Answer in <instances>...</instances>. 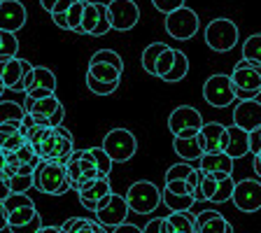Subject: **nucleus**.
<instances>
[{
	"label": "nucleus",
	"mask_w": 261,
	"mask_h": 233,
	"mask_svg": "<svg viewBox=\"0 0 261 233\" xmlns=\"http://www.w3.org/2000/svg\"><path fill=\"white\" fill-rule=\"evenodd\" d=\"M173 149H175V154H177L182 161H196V163H198V159L205 154L203 142H201V138H198V136H194V138H179V136H175Z\"/></svg>",
	"instance_id": "nucleus-19"
},
{
	"label": "nucleus",
	"mask_w": 261,
	"mask_h": 233,
	"mask_svg": "<svg viewBox=\"0 0 261 233\" xmlns=\"http://www.w3.org/2000/svg\"><path fill=\"white\" fill-rule=\"evenodd\" d=\"M254 173L259 175V179H261V152L254 154Z\"/></svg>",
	"instance_id": "nucleus-58"
},
{
	"label": "nucleus",
	"mask_w": 261,
	"mask_h": 233,
	"mask_svg": "<svg viewBox=\"0 0 261 233\" xmlns=\"http://www.w3.org/2000/svg\"><path fill=\"white\" fill-rule=\"evenodd\" d=\"M10 194H12V189H10V182H7L3 175H0V201L5 203L7 198H10Z\"/></svg>",
	"instance_id": "nucleus-54"
},
{
	"label": "nucleus",
	"mask_w": 261,
	"mask_h": 233,
	"mask_svg": "<svg viewBox=\"0 0 261 233\" xmlns=\"http://www.w3.org/2000/svg\"><path fill=\"white\" fill-rule=\"evenodd\" d=\"M201 28L198 21V14H196L191 7H179V10L166 14V33H168L173 40H191Z\"/></svg>",
	"instance_id": "nucleus-6"
},
{
	"label": "nucleus",
	"mask_w": 261,
	"mask_h": 233,
	"mask_svg": "<svg viewBox=\"0 0 261 233\" xmlns=\"http://www.w3.org/2000/svg\"><path fill=\"white\" fill-rule=\"evenodd\" d=\"M35 168H38L35 163H21L16 173H19V175H33V173H35Z\"/></svg>",
	"instance_id": "nucleus-55"
},
{
	"label": "nucleus",
	"mask_w": 261,
	"mask_h": 233,
	"mask_svg": "<svg viewBox=\"0 0 261 233\" xmlns=\"http://www.w3.org/2000/svg\"><path fill=\"white\" fill-rule=\"evenodd\" d=\"M161 203L168 208L170 212H187L194 208V203H198L194 198V194H175V191H168L166 187L161 189Z\"/></svg>",
	"instance_id": "nucleus-21"
},
{
	"label": "nucleus",
	"mask_w": 261,
	"mask_h": 233,
	"mask_svg": "<svg viewBox=\"0 0 261 233\" xmlns=\"http://www.w3.org/2000/svg\"><path fill=\"white\" fill-rule=\"evenodd\" d=\"M233 157H228L226 152H212L203 154L198 159V168L205 173H222V175H233Z\"/></svg>",
	"instance_id": "nucleus-16"
},
{
	"label": "nucleus",
	"mask_w": 261,
	"mask_h": 233,
	"mask_svg": "<svg viewBox=\"0 0 261 233\" xmlns=\"http://www.w3.org/2000/svg\"><path fill=\"white\" fill-rule=\"evenodd\" d=\"M226 233H233V226H231V224H228V228H226Z\"/></svg>",
	"instance_id": "nucleus-62"
},
{
	"label": "nucleus",
	"mask_w": 261,
	"mask_h": 233,
	"mask_svg": "<svg viewBox=\"0 0 261 233\" xmlns=\"http://www.w3.org/2000/svg\"><path fill=\"white\" fill-rule=\"evenodd\" d=\"M191 173H194V166H191L189 161L173 163V166L166 170V182H173V179H189Z\"/></svg>",
	"instance_id": "nucleus-39"
},
{
	"label": "nucleus",
	"mask_w": 261,
	"mask_h": 233,
	"mask_svg": "<svg viewBox=\"0 0 261 233\" xmlns=\"http://www.w3.org/2000/svg\"><path fill=\"white\" fill-rule=\"evenodd\" d=\"M33 87L49 89V91L56 93V75L49 70L47 65H35V68H33V84H31V89Z\"/></svg>",
	"instance_id": "nucleus-28"
},
{
	"label": "nucleus",
	"mask_w": 261,
	"mask_h": 233,
	"mask_svg": "<svg viewBox=\"0 0 261 233\" xmlns=\"http://www.w3.org/2000/svg\"><path fill=\"white\" fill-rule=\"evenodd\" d=\"M108 16L112 31L128 33L140 21V7L136 0H110L108 3Z\"/></svg>",
	"instance_id": "nucleus-11"
},
{
	"label": "nucleus",
	"mask_w": 261,
	"mask_h": 233,
	"mask_svg": "<svg viewBox=\"0 0 261 233\" xmlns=\"http://www.w3.org/2000/svg\"><path fill=\"white\" fill-rule=\"evenodd\" d=\"M152 5L156 7L161 14H170V12L179 10V7H185L187 0H152Z\"/></svg>",
	"instance_id": "nucleus-44"
},
{
	"label": "nucleus",
	"mask_w": 261,
	"mask_h": 233,
	"mask_svg": "<svg viewBox=\"0 0 261 233\" xmlns=\"http://www.w3.org/2000/svg\"><path fill=\"white\" fill-rule=\"evenodd\" d=\"M26 7L21 0H3L0 3V31L19 33L26 26Z\"/></svg>",
	"instance_id": "nucleus-13"
},
{
	"label": "nucleus",
	"mask_w": 261,
	"mask_h": 233,
	"mask_svg": "<svg viewBox=\"0 0 261 233\" xmlns=\"http://www.w3.org/2000/svg\"><path fill=\"white\" fill-rule=\"evenodd\" d=\"M33 182H35V189L47 196H63L65 191L72 189L70 179H68V170H65V163L49 161V159H42L38 163V168L33 173Z\"/></svg>",
	"instance_id": "nucleus-1"
},
{
	"label": "nucleus",
	"mask_w": 261,
	"mask_h": 233,
	"mask_svg": "<svg viewBox=\"0 0 261 233\" xmlns=\"http://www.w3.org/2000/svg\"><path fill=\"white\" fill-rule=\"evenodd\" d=\"M98 21H100V3H89L84 7V16H82V31L80 35H91L96 31Z\"/></svg>",
	"instance_id": "nucleus-27"
},
{
	"label": "nucleus",
	"mask_w": 261,
	"mask_h": 233,
	"mask_svg": "<svg viewBox=\"0 0 261 233\" xmlns=\"http://www.w3.org/2000/svg\"><path fill=\"white\" fill-rule=\"evenodd\" d=\"M35 215H38V208H35V203H28V205L14 208V210H10V226H21V224L31 222Z\"/></svg>",
	"instance_id": "nucleus-33"
},
{
	"label": "nucleus",
	"mask_w": 261,
	"mask_h": 233,
	"mask_svg": "<svg viewBox=\"0 0 261 233\" xmlns=\"http://www.w3.org/2000/svg\"><path fill=\"white\" fill-rule=\"evenodd\" d=\"M87 72L100 82H121V70H117L110 63H89Z\"/></svg>",
	"instance_id": "nucleus-29"
},
{
	"label": "nucleus",
	"mask_w": 261,
	"mask_h": 233,
	"mask_svg": "<svg viewBox=\"0 0 261 233\" xmlns=\"http://www.w3.org/2000/svg\"><path fill=\"white\" fill-rule=\"evenodd\" d=\"M203 98L205 103L212 105V108H228L233 103L236 98V87H233V80L231 75H210L203 84Z\"/></svg>",
	"instance_id": "nucleus-7"
},
{
	"label": "nucleus",
	"mask_w": 261,
	"mask_h": 233,
	"mask_svg": "<svg viewBox=\"0 0 261 233\" xmlns=\"http://www.w3.org/2000/svg\"><path fill=\"white\" fill-rule=\"evenodd\" d=\"M56 3H59V0H40V5H42V10H44V12H49V14H51V10H54Z\"/></svg>",
	"instance_id": "nucleus-57"
},
{
	"label": "nucleus",
	"mask_w": 261,
	"mask_h": 233,
	"mask_svg": "<svg viewBox=\"0 0 261 233\" xmlns=\"http://www.w3.org/2000/svg\"><path fill=\"white\" fill-rule=\"evenodd\" d=\"M63 233H108V226L98 222V219H84V217H70L65 219L61 226Z\"/></svg>",
	"instance_id": "nucleus-22"
},
{
	"label": "nucleus",
	"mask_w": 261,
	"mask_h": 233,
	"mask_svg": "<svg viewBox=\"0 0 261 233\" xmlns=\"http://www.w3.org/2000/svg\"><path fill=\"white\" fill-rule=\"evenodd\" d=\"M72 3H75V0H59L54 5V10H51V14H65V12L72 7Z\"/></svg>",
	"instance_id": "nucleus-53"
},
{
	"label": "nucleus",
	"mask_w": 261,
	"mask_h": 233,
	"mask_svg": "<svg viewBox=\"0 0 261 233\" xmlns=\"http://www.w3.org/2000/svg\"><path fill=\"white\" fill-rule=\"evenodd\" d=\"M250 152L259 154L261 152V128L250 131Z\"/></svg>",
	"instance_id": "nucleus-47"
},
{
	"label": "nucleus",
	"mask_w": 261,
	"mask_h": 233,
	"mask_svg": "<svg viewBox=\"0 0 261 233\" xmlns=\"http://www.w3.org/2000/svg\"><path fill=\"white\" fill-rule=\"evenodd\" d=\"M38 233H63V231H61V226H42Z\"/></svg>",
	"instance_id": "nucleus-59"
},
{
	"label": "nucleus",
	"mask_w": 261,
	"mask_h": 233,
	"mask_svg": "<svg viewBox=\"0 0 261 233\" xmlns=\"http://www.w3.org/2000/svg\"><path fill=\"white\" fill-rule=\"evenodd\" d=\"M231 201L240 212L261 210V179H240V182H236Z\"/></svg>",
	"instance_id": "nucleus-12"
},
{
	"label": "nucleus",
	"mask_w": 261,
	"mask_h": 233,
	"mask_svg": "<svg viewBox=\"0 0 261 233\" xmlns=\"http://www.w3.org/2000/svg\"><path fill=\"white\" fill-rule=\"evenodd\" d=\"M89 63H110V65H114L117 70L124 72V61H121V56L117 54V51H112V49H98Z\"/></svg>",
	"instance_id": "nucleus-37"
},
{
	"label": "nucleus",
	"mask_w": 261,
	"mask_h": 233,
	"mask_svg": "<svg viewBox=\"0 0 261 233\" xmlns=\"http://www.w3.org/2000/svg\"><path fill=\"white\" fill-rule=\"evenodd\" d=\"M126 201H128L130 212H136V215H149V212H154L161 205V189H159L154 182L140 179V182H133V185L128 187Z\"/></svg>",
	"instance_id": "nucleus-4"
},
{
	"label": "nucleus",
	"mask_w": 261,
	"mask_h": 233,
	"mask_svg": "<svg viewBox=\"0 0 261 233\" xmlns=\"http://www.w3.org/2000/svg\"><path fill=\"white\" fill-rule=\"evenodd\" d=\"M219 177V187L217 191H215V196H212L210 203H217V205H222V203L231 201V196H233V189H236V182L231 175H222V173H215Z\"/></svg>",
	"instance_id": "nucleus-31"
},
{
	"label": "nucleus",
	"mask_w": 261,
	"mask_h": 233,
	"mask_svg": "<svg viewBox=\"0 0 261 233\" xmlns=\"http://www.w3.org/2000/svg\"><path fill=\"white\" fill-rule=\"evenodd\" d=\"M226 154L233 159H243L250 154V131L240 128V126H228V145Z\"/></svg>",
	"instance_id": "nucleus-18"
},
{
	"label": "nucleus",
	"mask_w": 261,
	"mask_h": 233,
	"mask_svg": "<svg viewBox=\"0 0 261 233\" xmlns=\"http://www.w3.org/2000/svg\"><path fill=\"white\" fill-rule=\"evenodd\" d=\"M35 182H33V175H19L10 177V189L12 194H28V189H33Z\"/></svg>",
	"instance_id": "nucleus-41"
},
{
	"label": "nucleus",
	"mask_w": 261,
	"mask_h": 233,
	"mask_svg": "<svg viewBox=\"0 0 261 233\" xmlns=\"http://www.w3.org/2000/svg\"><path fill=\"white\" fill-rule=\"evenodd\" d=\"M243 59L261 63V33H254L243 42Z\"/></svg>",
	"instance_id": "nucleus-34"
},
{
	"label": "nucleus",
	"mask_w": 261,
	"mask_h": 233,
	"mask_svg": "<svg viewBox=\"0 0 261 233\" xmlns=\"http://www.w3.org/2000/svg\"><path fill=\"white\" fill-rule=\"evenodd\" d=\"M63 119H65V108L61 105V108L56 110V114H51V117H49V126H51V128H54V126H61V124H63Z\"/></svg>",
	"instance_id": "nucleus-51"
},
{
	"label": "nucleus",
	"mask_w": 261,
	"mask_h": 233,
	"mask_svg": "<svg viewBox=\"0 0 261 233\" xmlns=\"http://www.w3.org/2000/svg\"><path fill=\"white\" fill-rule=\"evenodd\" d=\"M26 108L14 100H0V124H5V121H23L26 117Z\"/></svg>",
	"instance_id": "nucleus-30"
},
{
	"label": "nucleus",
	"mask_w": 261,
	"mask_h": 233,
	"mask_svg": "<svg viewBox=\"0 0 261 233\" xmlns=\"http://www.w3.org/2000/svg\"><path fill=\"white\" fill-rule=\"evenodd\" d=\"M51 21H54V26H59L61 31H70V23H68V14H51Z\"/></svg>",
	"instance_id": "nucleus-50"
},
{
	"label": "nucleus",
	"mask_w": 261,
	"mask_h": 233,
	"mask_svg": "<svg viewBox=\"0 0 261 233\" xmlns=\"http://www.w3.org/2000/svg\"><path fill=\"white\" fill-rule=\"evenodd\" d=\"M112 233H145V231H142L140 226H136V224L124 222V224H119V226H114Z\"/></svg>",
	"instance_id": "nucleus-49"
},
{
	"label": "nucleus",
	"mask_w": 261,
	"mask_h": 233,
	"mask_svg": "<svg viewBox=\"0 0 261 233\" xmlns=\"http://www.w3.org/2000/svg\"><path fill=\"white\" fill-rule=\"evenodd\" d=\"M187 72H189V59H187L185 51L175 49V63H173V68H170V70L163 75V82H168V84H175V82L185 80Z\"/></svg>",
	"instance_id": "nucleus-24"
},
{
	"label": "nucleus",
	"mask_w": 261,
	"mask_h": 233,
	"mask_svg": "<svg viewBox=\"0 0 261 233\" xmlns=\"http://www.w3.org/2000/svg\"><path fill=\"white\" fill-rule=\"evenodd\" d=\"M228 222L217 210H203L196 215V233H226Z\"/></svg>",
	"instance_id": "nucleus-20"
},
{
	"label": "nucleus",
	"mask_w": 261,
	"mask_h": 233,
	"mask_svg": "<svg viewBox=\"0 0 261 233\" xmlns=\"http://www.w3.org/2000/svg\"><path fill=\"white\" fill-rule=\"evenodd\" d=\"M198 138H201V142H203V149H205V154L226 152V145H228V126L219 124V121H207V124H203V128L198 131Z\"/></svg>",
	"instance_id": "nucleus-14"
},
{
	"label": "nucleus",
	"mask_w": 261,
	"mask_h": 233,
	"mask_svg": "<svg viewBox=\"0 0 261 233\" xmlns=\"http://www.w3.org/2000/svg\"><path fill=\"white\" fill-rule=\"evenodd\" d=\"M54 91H49V89H38V87H33L26 91V100H38V98H47L51 96Z\"/></svg>",
	"instance_id": "nucleus-48"
},
{
	"label": "nucleus",
	"mask_w": 261,
	"mask_h": 233,
	"mask_svg": "<svg viewBox=\"0 0 261 233\" xmlns=\"http://www.w3.org/2000/svg\"><path fill=\"white\" fill-rule=\"evenodd\" d=\"M33 68H35V65L26 59H16L14 56V59L7 61L5 68H3V72H0L3 84H5L7 91H14V93L23 91L26 93L33 84Z\"/></svg>",
	"instance_id": "nucleus-10"
},
{
	"label": "nucleus",
	"mask_w": 261,
	"mask_h": 233,
	"mask_svg": "<svg viewBox=\"0 0 261 233\" xmlns=\"http://www.w3.org/2000/svg\"><path fill=\"white\" fill-rule=\"evenodd\" d=\"M23 108H26V112H31V114H42V117H51V114H56V110L61 108V100L56 98V93H51V96H47V98H38V100H26V103H23Z\"/></svg>",
	"instance_id": "nucleus-23"
},
{
	"label": "nucleus",
	"mask_w": 261,
	"mask_h": 233,
	"mask_svg": "<svg viewBox=\"0 0 261 233\" xmlns=\"http://www.w3.org/2000/svg\"><path fill=\"white\" fill-rule=\"evenodd\" d=\"M84 7H87V0H75L72 7L65 14H68V23H70V31L72 33H80L82 31V16H84Z\"/></svg>",
	"instance_id": "nucleus-38"
},
{
	"label": "nucleus",
	"mask_w": 261,
	"mask_h": 233,
	"mask_svg": "<svg viewBox=\"0 0 261 233\" xmlns=\"http://www.w3.org/2000/svg\"><path fill=\"white\" fill-rule=\"evenodd\" d=\"M233 124L245 131L261 128V103L254 98H243L233 108Z\"/></svg>",
	"instance_id": "nucleus-15"
},
{
	"label": "nucleus",
	"mask_w": 261,
	"mask_h": 233,
	"mask_svg": "<svg viewBox=\"0 0 261 233\" xmlns=\"http://www.w3.org/2000/svg\"><path fill=\"white\" fill-rule=\"evenodd\" d=\"M0 49H3V35H0Z\"/></svg>",
	"instance_id": "nucleus-63"
},
{
	"label": "nucleus",
	"mask_w": 261,
	"mask_h": 233,
	"mask_svg": "<svg viewBox=\"0 0 261 233\" xmlns=\"http://www.w3.org/2000/svg\"><path fill=\"white\" fill-rule=\"evenodd\" d=\"M0 35H3V49H0V61L14 59L16 51H19V40H16V33L0 31Z\"/></svg>",
	"instance_id": "nucleus-36"
},
{
	"label": "nucleus",
	"mask_w": 261,
	"mask_h": 233,
	"mask_svg": "<svg viewBox=\"0 0 261 233\" xmlns=\"http://www.w3.org/2000/svg\"><path fill=\"white\" fill-rule=\"evenodd\" d=\"M0 3H3V0H0Z\"/></svg>",
	"instance_id": "nucleus-64"
},
{
	"label": "nucleus",
	"mask_w": 261,
	"mask_h": 233,
	"mask_svg": "<svg viewBox=\"0 0 261 233\" xmlns=\"http://www.w3.org/2000/svg\"><path fill=\"white\" fill-rule=\"evenodd\" d=\"M5 168H7V159H5V152L0 149V173H3Z\"/></svg>",
	"instance_id": "nucleus-60"
},
{
	"label": "nucleus",
	"mask_w": 261,
	"mask_h": 233,
	"mask_svg": "<svg viewBox=\"0 0 261 233\" xmlns=\"http://www.w3.org/2000/svg\"><path fill=\"white\" fill-rule=\"evenodd\" d=\"M231 80H233V87H236V96L240 100L243 98H254L256 93H261V63L240 59L233 65Z\"/></svg>",
	"instance_id": "nucleus-2"
},
{
	"label": "nucleus",
	"mask_w": 261,
	"mask_h": 233,
	"mask_svg": "<svg viewBox=\"0 0 261 233\" xmlns=\"http://www.w3.org/2000/svg\"><path fill=\"white\" fill-rule=\"evenodd\" d=\"M5 228H10V212H7L5 203L0 201V231H5Z\"/></svg>",
	"instance_id": "nucleus-52"
},
{
	"label": "nucleus",
	"mask_w": 261,
	"mask_h": 233,
	"mask_svg": "<svg viewBox=\"0 0 261 233\" xmlns=\"http://www.w3.org/2000/svg\"><path fill=\"white\" fill-rule=\"evenodd\" d=\"M28 203H35L28 194H10V198L5 201V208H7V212H10L19 205H28Z\"/></svg>",
	"instance_id": "nucleus-45"
},
{
	"label": "nucleus",
	"mask_w": 261,
	"mask_h": 233,
	"mask_svg": "<svg viewBox=\"0 0 261 233\" xmlns=\"http://www.w3.org/2000/svg\"><path fill=\"white\" fill-rule=\"evenodd\" d=\"M173 63H175V49L173 47H166L161 51V56H159V61H156V77H161V80H163V75L173 68Z\"/></svg>",
	"instance_id": "nucleus-42"
},
{
	"label": "nucleus",
	"mask_w": 261,
	"mask_h": 233,
	"mask_svg": "<svg viewBox=\"0 0 261 233\" xmlns=\"http://www.w3.org/2000/svg\"><path fill=\"white\" fill-rule=\"evenodd\" d=\"M7 89H5V84H3V82H0V98H3V93H5Z\"/></svg>",
	"instance_id": "nucleus-61"
},
{
	"label": "nucleus",
	"mask_w": 261,
	"mask_h": 233,
	"mask_svg": "<svg viewBox=\"0 0 261 233\" xmlns=\"http://www.w3.org/2000/svg\"><path fill=\"white\" fill-rule=\"evenodd\" d=\"M108 194H112V189H110V177H98L96 182H91L87 189H82L77 196H80V203L87 208V210L96 212L98 201Z\"/></svg>",
	"instance_id": "nucleus-17"
},
{
	"label": "nucleus",
	"mask_w": 261,
	"mask_h": 233,
	"mask_svg": "<svg viewBox=\"0 0 261 233\" xmlns=\"http://www.w3.org/2000/svg\"><path fill=\"white\" fill-rule=\"evenodd\" d=\"M128 201H126V196H119V194H108L103 196L100 201H98V208H96V219L103 226L108 228H114V226H119V224L126 222V217H128Z\"/></svg>",
	"instance_id": "nucleus-8"
},
{
	"label": "nucleus",
	"mask_w": 261,
	"mask_h": 233,
	"mask_svg": "<svg viewBox=\"0 0 261 233\" xmlns=\"http://www.w3.org/2000/svg\"><path fill=\"white\" fill-rule=\"evenodd\" d=\"M87 89L91 93H96V96H110V93H114L119 89V82H100L87 72Z\"/></svg>",
	"instance_id": "nucleus-35"
},
{
	"label": "nucleus",
	"mask_w": 261,
	"mask_h": 233,
	"mask_svg": "<svg viewBox=\"0 0 261 233\" xmlns=\"http://www.w3.org/2000/svg\"><path fill=\"white\" fill-rule=\"evenodd\" d=\"M168 222L175 226V231L179 233H196V215H191L189 210L187 212H170Z\"/></svg>",
	"instance_id": "nucleus-32"
},
{
	"label": "nucleus",
	"mask_w": 261,
	"mask_h": 233,
	"mask_svg": "<svg viewBox=\"0 0 261 233\" xmlns=\"http://www.w3.org/2000/svg\"><path fill=\"white\" fill-rule=\"evenodd\" d=\"M205 44L212 51H219V54H226L238 44V26L231 19H224L217 16L212 19L205 26Z\"/></svg>",
	"instance_id": "nucleus-3"
},
{
	"label": "nucleus",
	"mask_w": 261,
	"mask_h": 233,
	"mask_svg": "<svg viewBox=\"0 0 261 233\" xmlns=\"http://www.w3.org/2000/svg\"><path fill=\"white\" fill-rule=\"evenodd\" d=\"M42 226H44V224H42V217H40V212H38V215H35L31 222L21 224V226H10V233H38Z\"/></svg>",
	"instance_id": "nucleus-43"
},
{
	"label": "nucleus",
	"mask_w": 261,
	"mask_h": 233,
	"mask_svg": "<svg viewBox=\"0 0 261 233\" xmlns=\"http://www.w3.org/2000/svg\"><path fill=\"white\" fill-rule=\"evenodd\" d=\"M100 147L110 154V159H112L114 163H126L136 157L138 140L128 128H112L108 136L103 138V145Z\"/></svg>",
	"instance_id": "nucleus-5"
},
{
	"label": "nucleus",
	"mask_w": 261,
	"mask_h": 233,
	"mask_svg": "<svg viewBox=\"0 0 261 233\" xmlns=\"http://www.w3.org/2000/svg\"><path fill=\"white\" fill-rule=\"evenodd\" d=\"M26 142H28V138L23 136L21 131H19V133H14V136L0 138V149H3V152H19Z\"/></svg>",
	"instance_id": "nucleus-40"
},
{
	"label": "nucleus",
	"mask_w": 261,
	"mask_h": 233,
	"mask_svg": "<svg viewBox=\"0 0 261 233\" xmlns=\"http://www.w3.org/2000/svg\"><path fill=\"white\" fill-rule=\"evenodd\" d=\"M168 128L173 136L179 138H194L198 136V131L203 128V114L191 105H179L170 112L168 117Z\"/></svg>",
	"instance_id": "nucleus-9"
},
{
	"label": "nucleus",
	"mask_w": 261,
	"mask_h": 233,
	"mask_svg": "<svg viewBox=\"0 0 261 233\" xmlns=\"http://www.w3.org/2000/svg\"><path fill=\"white\" fill-rule=\"evenodd\" d=\"M21 124L23 121H5V124H0V138L19 133V131H21Z\"/></svg>",
	"instance_id": "nucleus-46"
},
{
	"label": "nucleus",
	"mask_w": 261,
	"mask_h": 233,
	"mask_svg": "<svg viewBox=\"0 0 261 233\" xmlns=\"http://www.w3.org/2000/svg\"><path fill=\"white\" fill-rule=\"evenodd\" d=\"M159 233H177V231H175V226L168 222V217H161V228H159Z\"/></svg>",
	"instance_id": "nucleus-56"
},
{
	"label": "nucleus",
	"mask_w": 261,
	"mask_h": 233,
	"mask_svg": "<svg viewBox=\"0 0 261 233\" xmlns=\"http://www.w3.org/2000/svg\"><path fill=\"white\" fill-rule=\"evenodd\" d=\"M166 47H168V44H163V42H152L149 47H145V51H142V70H145L147 75L156 77V61Z\"/></svg>",
	"instance_id": "nucleus-26"
},
{
	"label": "nucleus",
	"mask_w": 261,
	"mask_h": 233,
	"mask_svg": "<svg viewBox=\"0 0 261 233\" xmlns=\"http://www.w3.org/2000/svg\"><path fill=\"white\" fill-rule=\"evenodd\" d=\"M201 170V168H198ZM219 187V177L215 173H205V170H201V185H198V189H196V201H212V196H215V191H217Z\"/></svg>",
	"instance_id": "nucleus-25"
}]
</instances>
